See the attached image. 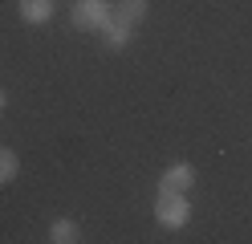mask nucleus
Here are the masks:
<instances>
[{
	"instance_id": "f257e3e1",
	"label": "nucleus",
	"mask_w": 252,
	"mask_h": 244,
	"mask_svg": "<svg viewBox=\"0 0 252 244\" xmlns=\"http://www.w3.org/2000/svg\"><path fill=\"white\" fill-rule=\"evenodd\" d=\"M155 220L167 232L187 228L191 224V191H163L159 187V195H155Z\"/></svg>"
},
{
	"instance_id": "f03ea898",
	"label": "nucleus",
	"mask_w": 252,
	"mask_h": 244,
	"mask_svg": "<svg viewBox=\"0 0 252 244\" xmlns=\"http://www.w3.org/2000/svg\"><path fill=\"white\" fill-rule=\"evenodd\" d=\"M110 16H114V0H77L69 8V21L77 33H102Z\"/></svg>"
},
{
	"instance_id": "7ed1b4c3",
	"label": "nucleus",
	"mask_w": 252,
	"mask_h": 244,
	"mask_svg": "<svg viewBox=\"0 0 252 244\" xmlns=\"http://www.w3.org/2000/svg\"><path fill=\"white\" fill-rule=\"evenodd\" d=\"M134 29L138 25H130V21H126V16H110V21L102 25V33H98V37H102V45L110 49V53H126V49H130L134 45Z\"/></svg>"
},
{
	"instance_id": "20e7f679",
	"label": "nucleus",
	"mask_w": 252,
	"mask_h": 244,
	"mask_svg": "<svg viewBox=\"0 0 252 244\" xmlns=\"http://www.w3.org/2000/svg\"><path fill=\"white\" fill-rule=\"evenodd\" d=\"M159 187L163 191H191L195 187V167H191V163H171V167L159 175Z\"/></svg>"
},
{
	"instance_id": "39448f33",
	"label": "nucleus",
	"mask_w": 252,
	"mask_h": 244,
	"mask_svg": "<svg viewBox=\"0 0 252 244\" xmlns=\"http://www.w3.org/2000/svg\"><path fill=\"white\" fill-rule=\"evenodd\" d=\"M17 12H21V21L25 25H49L53 21V12H57V0H17Z\"/></svg>"
},
{
	"instance_id": "423d86ee",
	"label": "nucleus",
	"mask_w": 252,
	"mask_h": 244,
	"mask_svg": "<svg viewBox=\"0 0 252 244\" xmlns=\"http://www.w3.org/2000/svg\"><path fill=\"white\" fill-rule=\"evenodd\" d=\"M82 240V228H77L69 216H57L49 224V244H77Z\"/></svg>"
},
{
	"instance_id": "0eeeda50",
	"label": "nucleus",
	"mask_w": 252,
	"mask_h": 244,
	"mask_svg": "<svg viewBox=\"0 0 252 244\" xmlns=\"http://www.w3.org/2000/svg\"><path fill=\"white\" fill-rule=\"evenodd\" d=\"M114 12L126 16L130 25H143L147 12H151V0H114Z\"/></svg>"
},
{
	"instance_id": "6e6552de",
	"label": "nucleus",
	"mask_w": 252,
	"mask_h": 244,
	"mask_svg": "<svg viewBox=\"0 0 252 244\" xmlns=\"http://www.w3.org/2000/svg\"><path fill=\"white\" fill-rule=\"evenodd\" d=\"M17 175H21V155L12 151V146H0V187L12 183Z\"/></svg>"
},
{
	"instance_id": "1a4fd4ad",
	"label": "nucleus",
	"mask_w": 252,
	"mask_h": 244,
	"mask_svg": "<svg viewBox=\"0 0 252 244\" xmlns=\"http://www.w3.org/2000/svg\"><path fill=\"white\" fill-rule=\"evenodd\" d=\"M4 110H8V94L0 90V114H4Z\"/></svg>"
}]
</instances>
